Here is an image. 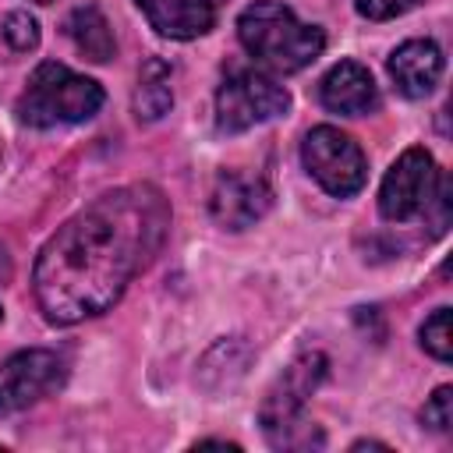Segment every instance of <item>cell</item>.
<instances>
[{
    "label": "cell",
    "instance_id": "1",
    "mask_svg": "<svg viewBox=\"0 0 453 453\" xmlns=\"http://www.w3.org/2000/svg\"><path fill=\"white\" fill-rule=\"evenodd\" d=\"M170 226V205L152 184L99 195L39 251L32 287L50 322L71 326L103 315L152 262Z\"/></svg>",
    "mask_w": 453,
    "mask_h": 453
},
{
    "label": "cell",
    "instance_id": "2",
    "mask_svg": "<svg viewBox=\"0 0 453 453\" xmlns=\"http://www.w3.org/2000/svg\"><path fill=\"white\" fill-rule=\"evenodd\" d=\"M237 35L241 46L258 64L280 74H294L308 67L326 50L322 28L297 21V14L276 0H255L251 7H244L237 18Z\"/></svg>",
    "mask_w": 453,
    "mask_h": 453
},
{
    "label": "cell",
    "instance_id": "3",
    "mask_svg": "<svg viewBox=\"0 0 453 453\" xmlns=\"http://www.w3.org/2000/svg\"><path fill=\"white\" fill-rule=\"evenodd\" d=\"M322 375H326V357L319 350H308V354H297L283 368V375L269 386V393H265V400L258 407V421H262V432H265V439L273 446L311 449V446L326 442L319 425H308L301 418V407L315 393Z\"/></svg>",
    "mask_w": 453,
    "mask_h": 453
},
{
    "label": "cell",
    "instance_id": "4",
    "mask_svg": "<svg viewBox=\"0 0 453 453\" xmlns=\"http://www.w3.org/2000/svg\"><path fill=\"white\" fill-rule=\"evenodd\" d=\"M99 106H103V88L92 78L74 74L57 60H42L18 99V117L28 127H57V124L88 120Z\"/></svg>",
    "mask_w": 453,
    "mask_h": 453
},
{
    "label": "cell",
    "instance_id": "5",
    "mask_svg": "<svg viewBox=\"0 0 453 453\" xmlns=\"http://www.w3.org/2000/svg\"><path fill=\"white\" fill-rule=\"evenodd\" d=\"M287 110L290 92L262 71H234L216 92V127L223 134H241L255 124L283 117Z\"/></svg>",
    "mask_w": 453,
    "mask_h": 453
},
{
    "label": "cell",
    "instance_id": "6",
    "mask_svg": "<svg viewBox=\"0 0 453 453\" xmlns=\"http://www.w3.org/2000/svg\"><path fill=\"white\" fill-rule=\"evenodd\" d=\"M301 159H304V170L336 198H350L361 191L365 177H368V166H365V152L361 145L343 134L340 127H311L301 142Z\"/></svg>",
    "mask_w": 453,
    "mask_h": 453
},
{
    "label": "cell",
    "instance_id": "7",
    "mask_svg": "<svg viewBox=\"0 0 453 453\" xmlns=\"http://www.w3.org/2000/svg\"><path fill=\"white\" fill-rule=\"evenodd\" d=\"M435 191H439V170H435L432 156L414 145L382 177L379 212L393 223H407V219L428 212V205L435 202Z\"/></svg>",
    "mask_w": 453,
    "mask_h": 453
},
{
    "label": "cell",
    "instance_id": "8",
    "mask_svg": "<svg viewBox=\"0 0 453 453\" xmlns=\"http://www.w3.org/2000/svg\"><path fill=\"white\" fill-rule=\"evenodd\" d=\"M67 365L53 350H18L0 365V411H25L60 389Z\"/></svg>",
    "mask_w": 453,
    "mask_h": 453
},
{
    "label": "cell",
    "instance_id": "9",
    "mask_svg": "<svg viewBox=\"0 0 453 453\" xmlns=\"http://www.w3.org/2000/svg\"><path fill=\"white\" fill-rule=\"evenodd\" d=\"M273 205V191L262 177L241 173V170H223L212 184V198L209 209L216 216V223H223L226 230H244L251 223H258Z\"/></svg>",
    "mask_w": 453,
    "mask_h": 453
},
{
    "label": "cell",
    "instance_id": "10",
    "mask_svg": "<svg viewBox=\"0 0 453 453\" xmlns=\"http://www.w3.org/2000/svg\"><path fill=\"white\" fill-rule=\"evenodd\" d=\"M319 99L326 110L333 113H347V117H361L368 110H375L379 92L375 81L368 74V67H361L357 60H340L336 67L326 71V78L319 81Z\"/></svg>",
    "mask_w": 453,
    "mask_h": 453
},
{
    "label": "cell",
    "instance_id": "11",
    "mask_svg": "<svg viewBox=\"0 0 453 453\" xmlns=\"http://www.w3.org/2000/svg\"><path fill=\"white\" fill-rule=\"evenodd\" d=\"M389 74L396 81V88L407 99H421L439 85L442 74V50L432 39H411L403 46L393 50L389 57Z\"/></svg>",
    "mask_w": 453,
    "mask_h": 453
},
{
    "label": "cell",
    "instance_id": "12",
    "mask_svg": "<svg viewBox=\"0 0 453 453\" xmlns=\"http://www.w3.org/2000/svg\"><path fill=\"white\" fill-rule=\"evenodd\" d=\"M149 25L159 35L170 39H195L205 35L216 25V4L219 0H134Z\"/></svg>",
    "mask_w": 453,
    "mask_h": 453
},
{
    "label": "cell",
    "instance_id": "13",
    "mask_svg": "<svg viewBox=\"0 0 453 453\" xmlns=\"http://www.w3.org/2000/svg\"><path fill=\"white\" fill-rule=\"evenodd\" d=\"M67 35L74 39V46L96 60V64H106L113 53H117V42H113V32H110V21L103 18L99 7L85 4V7H74L71 18H67Z\"/></svg>",
    "mask_w": 453,
    "mask_h": 453
},
{
    "label": "cell",
    "instance_id": "14",
    "mask_svg": "<svg viewBox=\"0 0 453 453\" xmlns=\"http://www.w3.org/2000/svg\"><path fill=\"white\" fill-rule=\"evenodd\" d=\"M170 106H173V71L166 60L152 57V60H145V67L138 74L134 113H138V120H159Z\"/></svg>",
    "mask_w": 453,
    "mask_h": 453
},
{
    "label": "cell",
    "instance_id": "15",
    "mask_svg": "<svg viewBox=\"0 0 453 453\" xmlns=\"http://www.w3.org/2000/svg\"><path fill=\"white\" fill-rule=\"evenodd\" d=\"M421 347L435 357V361H449L453 357V336H449V308H435L425 326H421Z\"/></svg>",
    "mask_w": 453,
    "mask_h": 453
},
{
    "label": "cell",
    "instance_id": "16",
    "mask_svg": "<svg viewBox=\"0 0 453 453\" xmlns=\"http://www.w3.org/2000/svg\"><path fill=\"white\" fill-rule=\"evenodd\" d=\"M4 39H7L11 50H18V53L35 50V46H39V25H35V18L25 14V11L7 14V21H4Z\"/></svg>",
    "mask_w": 453,
    "mask_h": 453
},
{
    "label": "cell",
    "instance_id": "17",
    "mask_svg": "<svg viewBox=\"0 0 453 453\" xmlns=\"http://www.w3.org/2000/svg\"><path fill=\"white\" fill-rule=\"evenodd\" d=\"M421 421L428 428H435V432H449V425H453V389L449 386H439L428 396V403L421 411Z\"/></svg>",
    "mask_w": 453,
    "mask_h": 453
},
{
    "label": "cell",
    "instance_id": "18",
    "mask_svg": "<svg viewBox=\"0 0 453 453\" xmlns=\"http://www.w3.org/2000/svg\"><path fill=\"white\" fill-rule=\"evenodd\" d=\"M418 0H354L357 14L368 18V21H386V18H396L403 11H411Z\"/></svg>",
    "mask_w": 453,
    "mask_h": 453
},
{
    "label": "cell",
    "instance_id": "19",
    "mask_svg": "<svg viewBox=\"0 0 453 453\" xmlns=\"http://www.w3.org/2000/svg\"><path fill=\"white\" fill-rule=\"evenodd\" d=\"M11 280V255L0 248V283H7Z\"/></svg>",
    "mask_w": 453,
    "mask_h": 453
},
{
    "label": "cell",
    "instance_id": "20",
    "mask_svg": "<svg viewBox=\"0 0 453 453\" xmlns=\"http://www.w3.org/2000/svg\"><path fill=\"white\" fill-rule=\"evenodd\" d=\"M35 4H53V0H35Z\"/></svg>",
    "mask_w": 453,
    "mask_h": 453
},
{
    "label": "cell",
    "instance_id": "21",
    "mask_svg": "<svg viewBox=\"0 0 453 453\" xmlns=\"http://www.w3.org/2000/svg\"><path fill=\"white\" fill-rule=\"evenodd\" d=\"M0 319H4V308H0Z\"/></svg>",
    "mask_w": 453,
    "mask_h": 453
}]
</instances>
